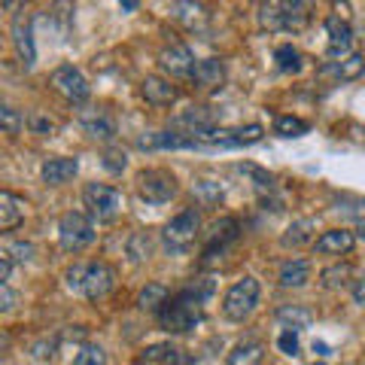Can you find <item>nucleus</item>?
<instances>
[{"label": "nucleus", "instance_id": "4", "mask_svg": "<svg viewBox=\"0 0 365 365\" xmlns=\"http://www.w3.org/2000/svg\"><path fill=\"white\" fill-rule=\"evenodd\" d=\"M256 304H259V280L256 277H244L225 292L222 314L228 319H235V323H241V319H247L250 314L256 311Z\"/></svg>", "mask_w": 365, "mask_h": 365}, {"label": "nucleus", "instance_id": "33", "mask_svg": "<svg viewBox=\"0 0 365 365\" xmlns=\"http://www.w3.org/2000/svg\"><path fill=\"white\" fill-rule=\"evenodd\" d=\"M150 250H153L150 237H146V235H134L131 244H128V256H131L134 262H143V259H150Z\"/></svg>", "mask_w": 365, "mask_h": 365}, {"label": "nucleus", "instance_id": "19", "mask_svg": "<svg viewBox=\"0 0 365 365\" xmlns=\"http://www.w3.org/2000/svg\"><path fill=\"white\" fill-rule=\"evenodd\" d=\"M192 79H195L198 88H220L225 83V64L220 58H204V61H198Z\"/></svg>", "mask_w": 365, "mask_h": 365}, {"label": "nucleus", "instance_id": "5", "mask_svg": "<svg viewBox=\"0 0 365 365\" xmlns=\"http://www.w3.org/2000/svg\"><path fill=\"white\" fill-rule=\"evenodd\" d=\"M137 192L150 204H165L177 195V177L165 168H150L137 174Z\"/></svg>", "mask_w": 365, "mask_h": 365}, {"label": "nucleus", "instance_id": "23", "mask_svg": "<svg viewBox=\"0 0 365 365\" xmlns=\"http://www.w3.org/2000/svg\"><path fill=\"white\" fill-rule=\"evenodd\" d=\"M277 319L287 329H292V332H302V329H307L314 323V314L307 311V307H302V304H292V307H280Z\"/></svg>", "mask_w": 365, "mask_h": 365}, {"label": "nucleus", "instance_id": "15", "mask_svg": "<svg viewBox=\"0 0 365 365\" xmlns=\"http://www.w3.org/2000/svg\"><path fill=\"white\" fill-rule=\"evenodd\" d=\"M79 170V162L76 158H67V155H58V158H49V162L43 165V182H49V186H61V182L73 180Z\"/></svg>", "mask_w": 365, "mask_h": 365}, {"label": "nucleus", "instance_id": "40", "mask_svg": "<svg viewBox=\"0 0 365 365\" xmlns=\"http://www.w3.org/2000/svg\"><path fill=\"white\" fill-rule=\"evenodd\" d=\"M86 268H88V265H73L71 271H67V287H71L73 292H83V280H86Z\"/></svg>", "mask_w": 365, "mask_h": 365}, {"label": "nucleus", "instance_id": "42", "mask_svg": "<svg viewBox=\"0 0 365 365\" xmlns=\"http://www.w3.org/2000/svg\"><path fill=\"white\" fill-rule=\"evenodd\" d=\"M13 304H16V292L9 289V283H4V287H0V307H4V311H13Z\"/></svg>", "mask_w": 365, "mask_h": 365}, {"label": "nucleus", "instance_id": "16", "mask_svg": "<svg viewBox=\"0 0 365 365\" xmlns=\"http://www.w3.org/2000/svg\"><path fill=\"white\" fill-rule=\"evenodd\" d=\"M237 235H241V222H237L235 216H222V220H216L210 225L207 250H225L232 241H237Z\"/></svg>", "mask_w": 365, "mask_h": 365}, {"label": "nucleus", "instance_id": "38", "mask_svg": "<svg viewBox=\"0 0 365 365\" xmlns=\"http://www.w3.org/2000/svg\"><path fill=\"white\" fill-rule=\"evenodd\" d=\"M162 365H195V359H192L186 350H180V347H170V350L165 353Z\"/></svg>", "mask_w": 365, "mask_h": 365}, {"label": "nucleus", "instance_id": "24", "mask_svg": "<svg viewBox=\"0 0 365 365\" xmlns=\"http://www.w3.org/2000/svg\"><path fill=\"white\" fill-rule=\"evenodd\" d=\"M137 304H140V311L162 314V307L168 304V287H162V283H150V287L137 295Z\"/></svg>", "mask_w": 365, "mask_h": 365}, {"label": "nucleus", "instance_id": "17", "mask_svg": "<svg viewBox=\"0 0 365 365\" xmlns=\"http://www.w3.org/2000/svg\"><path fill=\"white\" fill-rule=\"evenodd\" d=\"M34 31H31V21L28 19H16L13 21V43H16V52L25 67H34V61H37V52H34Z\"/></svg>", "mask_w": 365, "mask_h": 365}, {"label": "nucleus", "instance_id": "44", "mask_svg": "<svg viewBox=\"0 0 365 365\" xmlns=\"http://www.w3.org/2000/svg\"><path fill=\"white\" fill-rule=\"evenodd\" d=\"M314 353H323V356H329V344H323V341L317 344V341H314Z\"/></svg>", "mask_w": 365, "mask_h": 365}, {"label": "nucleus", "instance_id": "43", "mask_svg": "<svg viewBox=\"0 0 365 365\" xmlns=\"http://www.w3.org/2000/svg\"><path fill=\"white\" fill-rule=\"evenodd\" d=\"M353 299H356V304H365V271H362V277L353 283Z\"/></svg>", "mask_w": 365, "mask_h": 365}, {"label": "nucleus", "instance_id": "27", "mask_svg": "<svg viewBox=\"0 0 365 365\" xmlns=\"http://www.w3.org/2000/svg\"><path fill=\"white\" fill-rule=\"evenodd\" d=\"M307 128L311 125L299 116H277V122H274V134H280V137H302L307 134Z\"/></svg>", "mask_w": 365, "mask_h": 365}, {"label": "nucleus", "instance_id": "3", "mask_svg": "<svg viewBox=\"0 0 365 365\" xmlns=\"http://www.w3.org/2000/svg\"><path fill=\"white\" fill-rule=\"evenodd\" d=\"M83 201L98 222L116 220V213L122 210V192L116 186H107V182H88L83 189Z\"/></svg>", "mask_w": 365, "mask_h": 365}, {"label": "nucleus", "instance_id": "26", "mask_svg": "<svg viewBox=\"0 0 365 365\" xmlns=\"http://www.w3.org/2000/svg\"><path fill=\"white\" fill-rule=\"evenodd\" d=\"M314 220H299L287 228V235H283V247H302L311 241V232H314Z\"/></svg>", "mask_w": 365, "mask_h": 365}, {"label": "nucleus", "instance_id": "22", "mask_svg": "<svg viewBox=\"0 0 365 365\" xmlns=\"http://www.w3.org/2000/svg\"><path fill=\"white\" fill-rule=\"evenodd\" d=\"M262 359H265V347L259 341H247V344H237L228 353L225 365H262Z\"/></svg>", "mask_w": 365, "mask_h": 365}, {"label": "nucleus", "instance_id": "35", "mask_svg": "<svg viewBox=\"0 0 365 365\" xmlns=\"http://www.w3.org/2000/svg\"><path fill=\"white\" fill-rule=\"evenodd\" d=\"M277 347L287 353V356H295V353H299V332H292V329H283L280 338H277Z\"/></svg>", "mask_w": 365, "mask_h": 365}, {"label": "nucleus", "instance_id": "12", "mask_svg": "<svg viewBox=\"0 0 365 365\" xmlns=\"http://www.w3.org/2000/svg\"><path fill=\"white\" fill-rule=\"evenodd\" d=\"M353 232H347V228H329V232H323L314 241V250L319 256H341V253H350L353 250Z\"/></svg>", "mask_w": 365, "mask_h": 365}, {"label": "nucleus", "instance_id": "46", "mask_svg": "<svg viewBox=\"0 0 365 365\" xmlns=\"http://www.w3.org/2000/svg\"><path fill=\"white\" fill-rule=\"evenodd\" d=\"M317 365H326V362H317Z\"/></svg>", "mask_w": 365, "mask_h": 365}, {"label": "nucleus", "instance_id": "7", "mask_svg": "<svg viewBox=\"0 0 365 365\" xmlns=\"http://www.w3.org/2000/svg\"><path fill=\"white\" fill-rule=\"evenodd\" d=\"M198 228H201V213L195 207L177 213L174 220L165 225V244H168V250H177V253H180V250H186L189 244H195Z\"/></svg>", "mask_w": 365, "mask_h": 365}, {"label": "nucleus", "instance_id": "37", "mask_svg": "<svg viewBox=\"0 0 365 365\" xmlns=\"http://www.w3.org/2000/svg\"><path fill=\"white\" fill-rule=\"evenodd\" d=\"M125 165H128L125 153H119V150H107V153H104V168L113 170V174H122Z\"/></svg>", "mask_w": 365, "mask_h": 365}, {"label": "nucleus", "instance_id": "30", "mask_svg": "<svg viewBox=\"0 0 365 365\" xmlns=\"http://www.w3.org/2000/svg\"><path fill=\"white\" fill-rule=\"evenodd\" d=\"M73 365H107V353L101 350L98 344H86L83 350L76 353Z\"/></svg>", "mask_w": 365, "mask_h": 365}, {"label": "nucleus", "instance_id": "39", "mask_svg": "<svg viewBox=\"0 0 365 365\" xmlns=\"http://www.w3.org/2000/svg\"><path fill=\"white\" fill-rule=\"evenodd\" d=\"M31 131L34 134H52L55 131V122L49 116H43V113H34V116H31Z\"/></svg>", "mask_w": 365, "mask_h": 365}, {"label": "nucleus", "instance_id": "45", "mask_svg": "<svg viewBox=\"0 0 365 365\" xmlns=\"http://www.w3.org/2000/svg\"><path fill=\"white\" fill-rule=\"evenodd\" d=\"M356 235H359L362 241H365V220H359V222H356Z\"/></svg>", "mask_w": 365, "mask_h": 365}, {"label": "nucleus", "instance_id": "31", "mask_svg": "<svg viewBox=\"0 0 365 365\" xmlns=\"http://www.w3.org/2000/svg\"><path fill=\"white\" fill-rule=\"evenodd\" d=\"M170 9H174V16H177V19L189 21L192 28H195V21L204 19V6H198V4H174Z\"/></svg>", "mask_w": 365, "mask_h": 365}, {"label": "nucleus", "instance_id": "8", "mask_svg": "<svg viewBox=\"0 0 365 365\" xmlns=\"http://www.w3.org/2000/svg\"><path fill=\"white\" fill-rule=\"evenodd\" d=\"M49 83L64 101H71V104H83V101L88 98V79L79 73L73 64H61L58 71L49 76Z\"/></svg>", "mask_w": 365, "mask_h": 365}, {"label": "nucleus", "instance_id": "32", "mask_svg": "<svg viewBox=\"0 0 365 365\" xmlns=\"http://www.w3.org/2000/svg\"><path fill=\"white\" fill-rule=\"evenodd\" d=\"M0 125H4V131L9 137H16L21 131V116L9 104H4V107H0Z\"/></svg>", "mask_w": 365, "mask_h": 365}, {"label": "nucleus", "instance_id": "14", "mask_svg": "<svg viewBox=\"0 0 365 365\" xmlns=\"http://www.w3.org/2000/svg\"><path fill=\"white\" fill-rule=\"evenodd\" d=\"M25 198H19L16 192H0V232H13L25 222Z\"/></svg>", "mask_w": 365, "mask_h": 365}, {"label": "nucleus", "instance_id": "18", "mask_svg": "<svg viewBox=\"0 0 365 365\" xmlns=\"http://www.w3.org/2000/svg\"><path fill=\"white\" fill-rule=\"evenodd\" d=\"M323 73L341 79V83H347V79H356V76L365 73V55L353 52V55H347V58H341V61H329L323 67Z\"/></svg>", "mask_w": 365, "mask_h": 365}, {"label": "nucleus", "instance_id": "28", "mask_svg": "<svg viewBox=\"0 0 365 365\" xmlns=\"http://www.w3.org/2000/svg\"><path fill=\"white\" fill-rule=\"evenodd\" d=\"M323 287H329V289H338V287H347L350 283V265L347 262H341V265H332V268H326L323 274Z\"/></svg>", "mask_w": 365, "mask_h": 365}, {"label": "nucleus", "instance_id": "29", "mask_svg": "<svg viewBox=\"0 0 365 365\" xmlns=\"http://www.w3.org/2000/svg\"><path fill=\"white\" fill-rule=\"evenodd\" d=\"M34 253V247L25 244V241H6L4 244V253H0V259H9V262H28Z\"/></svg>", "mask_w": 365, "mask_h": 365}, {"label": "nucleus", "instance_id": "21", "mask_svg": "<svg viewBox=\"0 0 365 365\" xmlns=\"http://www.w3.org/2000/svg\"><path fill=\"white\" fill-rule=\"evenodd\" d=\"M83 128L88 137L95 140H110L116 134V122H113L104 110H91V113H83Z\"/></svg>", "mask_w": 365, "mask_h": 365}, {"label": "nucleus", "instance_id": "2", "mask_svg": "<svg viewBox=\"0 0 365 365\" xmlns=\"http://www.w3.org/2000/svg\"><path fill=\"white\" fill-rule=\"evenodd\" d=\"M307 4L299 0H277V4H262L259 6V25L265 31H302L307 25Z\"/></svg>", "mask_w": 365, "mask_h": 365}, {"label": "nucleus", "instance_id": "41", "mask_svg": "<svg viewBox=\"0 0 365 365\" xmlns=\"http://www.w3.org/2000/svg\"><path fill=\"white\" fill-rule=\"evenodd\" d=\"M168 350H170V344H153V347H146L140 353V362H162Z\"/></svg>", "mask_w": 365, "mask_h": 365}, {"label": "nucleus", "instance_id": "13", "mask_svg": "<svg viewBox=\"0 0 365 365\" xmlns=\"http://www.w3.org/2000/svg\"><path fill=\"white\" fill-rule=\"evenodd\" d=\"M140 95L146 98V104H153V107H170L180 91H177V86H170L162 76H146L140 83Z\"/></svg>", "mask_w": 365, "mask_h": 365}, {"label": "nucleus", "instance_id": "1", "mask_svg": "<svg viewBox=\"0 0 365 365\" xmlns=\"http://www.w3.org/2000/svg\"><path fill=\"white\" fill-rule=\"evenodd\" d=\"M201 319H204L201 302L192 299V295H186V292H180L177 299H170L162 307V314H158V323H162V329H165V332H170V335H186V332H192V329H195Z\"/></svg>", "mask_w": 365, "mask_h": 365}, {"label": "nucleus", "instance_id": "6", "mask_svg": "<svg viewBox=\"0 0 365 365\" xmlns=\"http://www.w3.org/2000/svg\"><path fill=\"white\" fill-rule=\"evenodd\" d=\"M58 241L67 253H79V250H86L95 241V225H91L86 213L71 210V213H64L58 222Z\"/></svg>", "mask_w": 365, "mask_h": 365}, {"label": "nucleus", "instance_id": "20", "mask_svg": "<svg viewBox=\"0 0 365 365\" xmlns=\"http://www.w3.org/2000/svg\"><path fill=\"white\" fill-rule=\"evenodd\" d=\"M311 280V262L307 259H289L280 268V287L283 289H299Z\"/></svg>", "mask_w": 365, "mask_h": 365}, {"label": "nucleus", "instance_id": "9", "mask_svg": "<svg viewBox=\"0 0 365 365\" xmlns=\"http://www.w3.org/2000/svg\"><path fill=\"white\" fill-rule=\"evenodd\" d=\"M116 287V271H113L107 262H91L86 268V280H83V295L91 302H101L104 295L113 292Z\"/></svg>", "mask_w": 365, "mask_h": 365}, {"label": "nucleus", "instance_id": "11", "mask_svg": "<svg viewBox=\"0 0 365 365\" xmlns=\"http://www.w3.org/2000/svg\"><path fill=\"white\" fill-rule=\"evenodd\" d=\"M326 34H329V43H326V55L329 58H347L350 46H353V31L344 19L338 16H329L326 19Z\"/></svg>", "mask_w": 365, "mask_h": 365}, {"label": "nucleus", "instance_id": "10", "mask_svg": "<svg viewBox=\"0 0 365 365\" xmlns=\"http://www.w3.org/2000/svg\"><path fill=\"white\" fill-rule=\"evenodd\" d=\"M158 64L165 67V71L170 76H192L195 73V58H192V49L182 43H170L162 49V55H158Z\"/></svg>", "mask_w": 365, "mask_h": 365}, {"label": "nucleus", "instance_id": "25", "mask_svg": "<svg viewBox=\"0 0 365 365\" xmlns=\"http://www.w3.org/2000/svg\"><path fill=\"white\" fill-rule=\"evenodd\" d=\"M274 61H277V67L283 73H299L302 71V52L289 43H283V46L274 49Z\"/></svg>", "mask_w": 365, "mask_h": 365}, {"label": "nucleus", "instance_id": "34", "mask_svg": "<svg viewBox=\"0 0 365 365\" xmlns=\"http://www.w3.org/2000/svg\"><path fill=\"white\" fill-rule=\"evenodd\" d=\"M186 295H192V299H198L201 304L210 299V292H213V280H207V277H198L195 283H189L186 289H182Z\"/></svg>", "mask_w": 365, "mask_h": 365}, {"label": "nucleus", "instance_id": "36", "mask_svg": "<svg viewBox=\"0 0 365 365\" xmlns=\"http://www.w3.org/2000/svg\"><path fill=\"white\" fill-rule=\"evenodd\" d=\"M195 192H198V198H201V201H207V204L222 198V189H220V186H213L210 180H198V182H195Z\"/></svg>", "mask_w": 365, "mask_h": 365}]
</instances>
